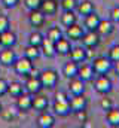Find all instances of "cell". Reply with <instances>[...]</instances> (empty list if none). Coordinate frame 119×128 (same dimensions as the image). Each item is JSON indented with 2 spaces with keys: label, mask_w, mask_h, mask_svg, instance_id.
I'll use <instances>...</instances> for the list:
<instances>
[{
  "label": "cell",
  "mask_w": 119,
  "mask_h": 128,
  "mask_svg": "<svg viewBox=\"0 0 119 128\" xmlns=\"http://www.w3.org/2000/svg\"><path fill=\"white\" fill-rule=\"evenodd\" d=\"M39 79H40L42 86H43V88H48V90L55 88L57 84H58V80H60L58 73H57V70H54V68H46V70L40 72V73H39Z\"/></svg>",
  "instance_id": "obj_1"
},
{
  "label": "cell",
  "mask_w": 119,
  "mask_h": 128,
  "mask_svg": "<svg viewBox=\"0 0 119 128\" xmlns=\"http://www.w3.org/2000/svg\"><path fill=\"white\" fill-rule=\"evenodd\" d=\"M112 88H113V85H112V80L107 74H98L97 79L94 80V90L101 96L110 94Z\"/></svg>",
  "instance_id": "obj_2"
},
{
  "label": "cell",
  "mask_w": 119,
  "mask_h": 128,
  "mask_svg": "<svg viewBox=\"0 0 119 128\" xmlns=\"http://www.w3.org/2000/svg\"><path fill=\"white\" fill-rule=\"evenodd\" d=\"M84 48L86 49H94L100 45V34L97 33V30H86L84 33V36L80 37Z\"/></svg>",
  "instance_id": "obj_3"
},
{
  "label": "cell",
  "mask_w": 119,
  "mask_h": 128,
  "mask_svg": "<svg viewBox=\"0 0 119 128\" xmlns=\"http://www.w3.org/2000/svg\"><path fill=\"white\" fill-rule=\"evenodd\" d=\"M91 64L97 74H107L109 70L112 68V61L109 60V57H97L92 60Z\"/></svg>",
  "instance_id": "obj_4"
},
{
  "label": "cell",
  "mask_w": 119,
  "mask_h": 128,
  "mask_svg": "<svg viewBox=\"0 0 119 128\" xmlns=\"http://www.w3.org/2000/svg\"><path fill=\"white\" fill-rule=\"evenodd\" d=\"M33 67V61L27 58V57H21V58H16L14 64H12V68L15 70V73L21 74V76H27L28 72Z\"/></svg>",
  "instance_id": "obj_5"
},
{
  "label": "cell",
  "mask_w": 119,
  "mask_h": 128,
  "mask_svg": "<svg viewBox=\"0 0 119 128\" xmlns=\"http://www.w3.org/2000/svg\"><path fill=\"white\" fill-rule=\"evenodd\" d=\"M94 76H95V72H94L92 64L85 63V61H84V64L79 63V70H78V78L79 79H82L84 82H89V80L94 79Z\"/></svg>",
  "instance_id": "obj_6"
},
{
  "label": "cell",
  "mask_w": 119,
  "mask_h": 128,
  "mask_svg": "<svg viewBox=\"0 0 119 128\" xmlns=\"http://www.w3.org/2000/svg\"><path fill=\"white\" fill-rule=\"evenodd\" d=\"M42 84H40V79H39V76H28L27 78V80H26V84H24V90L31 94V96H34V94H39L40 91H42Z\"/></svg>",
  "instance_id": "obj_7"
},
{
  "label": "cell",
  "mask_w": 119,
  "mask_h": 128,
  "mask_svg": "<svg viewBox=\"0 0 119 128\" xmlns=\"http://www.w3.org/2000/svg\"><path fill=\"white\" fill-rule=\"evenodd\" d=\"M68 92L72 96H82V94H85V82L82 79H79L78 76L68 79Z\"/></svg>",
  "instance_id": "obj_8"
},
{
  "label": "cell",
  "mask_w": 119,
  "mask_h": 128,
  "mask_svg": "<svg viewBox=\"0 0 119 128\" xmlns=\"http://www.w3.org/2000/svg\"><path fill=\"white\" fill-rule=\"evenodd\" d=\"M36 124L39 128H52L55 125V116L49 112H40V115L36 119Z\"/></svg>",
  "instance_id": "obj_9"
},
{
  "label": "cell",
  "mask_w": 119,
  "mask_h": 128,
  "mask_svg": "<svg viewBox=\"0 0 119 128\" xmlns=\"http://www.w3.org/2000/svg\"><path fill=\"white\" fill-rule=\"evenodd\" d=\"M72 40L68 39V37H60L58 40L55 42V52H57V55H61V57H66V55H68V52L72 51V43H70Z\"/></svg>",
  "instance_id": "obj_10"
},
{
  "label": "cell",
  "mask_w": 119,
  "mask_h": 128,
  "mask_svg": "<svg viewBox=\"0 0 119 128\" xmlns=\"http://www.w3.org/2000/svg\"><path fill=\"white\" fill-rule=\"evenodd\" d=\"M28 22H30V26H31V27H34V28H40V27L45 24V14H43L40 9L30 10Z\"/></svg>",
  "instance_id": "obj_11"
},
{
  "label": "cell",
  "mask_w": 119,
  "mask_h": 128,
  "mask_svg": "<svg viewBox=\"0 0 119 128\" xmlns=\"http://www.w3.org/2000/svg\"><path fill=\"white\" fill-rule=\"evenodd\" d=\"M40 52L46 57V58H54L57 55L55 52V42H52L48 37H43L42 45H40Z\"/></svg>",
  "instance_id": "obj_12"
},
{
  "label": "cell",
  "mask_w": 119,
  "mask_h": 128,
  "mask_svg": "<svg viewBox=\"0 0 119 128\" xmlns=\"http://www.w3.org/2000/svg\"><path fill=\"white\" fill-rule=\"evenodd\" d=\"M15 45H16V34L14 32H10V28L0 33V46H3V48H14Z\"/></svg>",
  "instance_id": "obj_13"
},
{
  "label": "cell",
  "mask_w": 119,
  "mask_h": 128,
  "mask_svg": "<svg viewBox=\"0 0 119 128\" xmlns=\"http://www.w3.org/2000/svg\"><path fill=\"white\" fill-rule=\"evenodd\" d=\"M16 60L15 52L12 51V48H3L0 51V64L6 66V67H12L14 61Z\"/></svg>",
  "instance_id": "obj_14"
},
{
  "label": "cell",
  "mask_w": 119,
  "mask_h": 128,
  "mask_svg": "<svg viewBox=\"0 0 119 128\" xmlns=\"http://www.w3.org/2000/svg\"><path fill=\"white\" fill-rule=\"evenodd\" d=\"M48 106H49L48 97L40 96V94H34V97L31 98V109H34V110H37V112L46 110Z\"/></svg>",
  "instance_id": "obj_15"
},
{
  "label": "cell",
  "mask_w": 119,
  "mask_h": 128,
  "mask_svg": "<svg viewBox=\"0 0 119 128\" xmlns=\"http://www.w3.org/2000/svg\"><path fill=\"white\" fill-rule=\"evenodd\" d=\"M68 103H70V107H72V112H78V110H84L86 109L88 106V100L82 96H72V98H68Z\"/></svg>",
  "instance_id": "obj_16"
},
{
  "label": "cell",
  "mask_w": 119,
  "mask_h": 128,
  "mask_svg": "<svg viewBox=\"0 0 119 128\" xmlns=\"http://www.w3.org/2000/svg\"><path fill=\"white\" fill-rule=\"evenodd\" d=\"M68 57H70V60H72V61H76V63H84V61L88 58L86 48H82V46L72 48V51L68 52Z\"/></svg>",
  "instance_id": "obj_17"
},
{
  "label": "cell",
  "mask_w": 119,
  "mask_h": 128,
  "mask_svg": "<svg viewBox=\"0 0 119 128\" xmlns=\"http://www.w3.org/2000/svg\"><path fill=\"white\" fill-rule=\"evenodd\" d=\"M54 112L61 118H66L72 113V107L68 101H54Z\"/></svg>",
  "instance_id": "obj_18"
},
{
  "label": "cell",
  "mask_w": 119,
  "mask_h": 128,
  "mask_svg": "<svg viewBox=\"0 0 119 128\" xmlns=\"http://www.w3.org/2000/svg\"><path fill=\"white\" fill-rule=\"evenodd\" d=\"M39 9L45 15H55L58 10V2L57 0H42V4Z\"/></svg>",
  "instance_id": "obj_19"
},
{
  "label": "cell",
  "mask_w": 119,
  "mask_h": 128,
  "mask_svg": "<svg viewBox=\"0 0 119 128\" xmlns=\"http://www.w3.org/2000/svg\"><path fill=\"white\" fill-rule=\"evenodd\" d=\"M84 33H85L84 27H82V26H79L78 22H74L73 26L67 27L66 34H67V37H68L70 40H80V37L84 36Z\"/></svg>",
  "instance_id": "obj_20"
},
{
  "label": "cell",
  "mask_w": 119,
  "mask_h": 128,
  "mask_svg": "<svg viewBox=\"0 0 119 128\" xmlns=\"http://www.w3.org/2000/svg\"><path fill=\"white\" fill-rule=\"evenodd\" d=\"M106 122L109 127H119V107H112L106 112Z\"/></svg>",
  "instance_id": "obj_21"
},
{
  "label": "cell",
  "mask_w": 119,
  "mask_h": 128,
  "mask_svg": "<svg viewBox=\"0 0 119 128\" xmlns=\"http://www.w3.org/2000/svg\"><path fill=\"white\" fill-rule=\"evenodd\" d=\"M31 94H21V96L16 97V107L21 110V112H27V110H30L31 109Z\"/></svg>",
  "instance_id": "obj_22"
},
{
  "label": "cell",
  "mask_w": 119,
  "mask_h": 128,
  "mask_svg": "<svg viewBox=\"0 0 119 128\" xmlns=\"http://www.w3.org/2000/svg\"><path fill=\"white\" fill-rule=\"evenodd\" d=\"M78 70H79V63L72 61V60L62 66V74H64L67 79L76 78V76H78Z\"/></svg>",
  "instance_id": "obj_23"
},
{
  "label": "cell",
  "mask_w": 119,
  "mask_h": 128,
  "mask_svg": "<svg viewBox=\"0 0 119 128\" xmlns=\"http://www.w3.org/2000/svg\"><path fill=\"white\" fill-rule=\"evenodd\" d=\"M76 10L79 12V15L86 16V15H89V14L95 12V8H94V3H92L91 0H82L80 3H78Z\"/></svg>",
  "instance_id": "obj_24"
},
{
  "label": "cell",
  "mask_w": 119,
  "mask_h": 128,
  "mask_svg": "<svg viewBox=\"0 0 119 128\" xmlns=\"http://www.w3.org/2000/svg\"><path fill=\"white\" fill-rule=\"evenodd\" d=\"M113 30H115V27L110 20H100V24L97 27V33L100 36H109L113 33Z\"/></svg>",
  "instance_id": "obj_25"
},
{
  "label": "cell",
  "mask_w": 119,
  "mask_h": 128,
  "mask_svg": "<svg viewBox=\"0 0 119 128\" xmlns=\"http://www.w3.org/2000/svg\"><path fill=\"white\" fill-rule=\"evenodd\" d=\"M78 21V15L74 14V10H64L61 18H60V22L64 26V27H70L73 26L74 22Z\"/></svg>",
  "instance_id": "obj_26"
},
{
  "label": "cell",
  "mask_w": 119,
  "mask_h": 128,
  "mask_svg": "<svg viewBox=\"0 0 119 128\" xmlns=\"http://www.w3.org/2000/svg\"><path fill=\"white\" fill-rule=\"evenodd\" d=\"M100 16L95 14V12H92V14H89L85 16V28L86 30H97V27H98V24H100Z\"/></svg>",
  "instance_id": "obj_27"
},
{
  "label": "cell",
  "mask_w": 119,
  "mask_h": 128,
  "mask_svg": "<svg viewBox=\"0 0 119 128\" xmlns=\"http://www.w3.org/2000/svg\"><path fill=\"white\" fill-rule=\"evenodd\" d=\"M24 92V85L21 84V82H10V84H8V94L9 96H12V97H16L18 96H21Z\"/></svg>",
  "instance_id": "obj_28"
},
{
  "label": "cell",
  "mask_w": 119,
  "mask_h": 128,
  "mask_svg": "<svg viewBox=\"0 0 119 128\" xmlns=\"http://www.w3.org/2000/svg\"><path fill=\"white\" fill-rule=\"evenodd\" d=\"M40 46H34V45H27L26 46V49H24V57H27L30 58L31 61H34V60H37L39 57H40Z\"/></svg>",
  "instance_id": "obj_29"
},
{
  "label": "cell",
  "mask_w": 119,
  "mask_h": 128,
  "mask_svg": "<svg viewBox=\"0 0 119 128\" xmlns=\"http://www.w3.org/2000/svg\"><path fill=\"white\" fill-rule=\"evenodd\" d=\"M43 34L40 32H33L28 36V45H34V46H40L42 45V40H43Z\"/></svg>",
  "instance_id": "obj_30"
},
{
  "label": "cell",
  "mask_w": 119,
  "mask_h": 128,
  "mask_svg": "<svg viewBox=\"0 0 119 128\" xmlns=\"http://www.w3.org/2000/svg\"><path fill=\"white\" fill-rule=\"evenodd\" d=\"M61 36H62V32H61V28H60L58 26L51 27V28L48 30V34H46V37H48V39H51L52 42H57Z\"/></svg>",
  "instance_id": "obj_31"
},
{
  "label": "cell",
  "mask_w": 119,
  "mask_h": 128,
  "mask_svg": "<svg viewBox=\"0 0 119 128\" xmlns=\"http://www.w3.org/2000/svg\"><path fill=\"white\" fill-rule=\"evenodd\" d=\"M60 6H61L62 10H76L78 2L76 0H61L60 2Z\"/></svg>",
  "instance_id": "obj_32"
},
{
  "label": "cell",
  "mask_w": 119,
  "mask_h": 128,
  "mask_svg": "<svg viewBox=\"0 0 119 128\" xmlns=\"http://www.w3.org/2000/svg\"><path fill=\"white\" fill-rule=\"evenodd\" d=\"M109 60L112 61V63H116L119 61V45H113L110 49H109Z\"/></svg>",
  "instance_id": "obj_33"
},
{
  "label": "cell",
  "mask_w": 119,
  "mask_h": 128,
  "mask_svg": "<svg viewBox=\"0 0 119 128\" xmlns=\"http://www.w3.org/2000/svg\"><path fill=\"white\" fill-rule=\"evenodd\" d=\"M10 28V21L6 15H0V33L6 32Z\"/></svg>",
  "instance_id": "obj_34"
},
{
  "label": "cell",
  "mask_w": 119,
  "mask_h": 128,
  "mask_svg": "<svg viewBox=\"0 0 119 128\" xmlns=\"http://www.w3.org/2000/svg\"><path fill=\"white\" fill-rule=\"evenodd\" d=\"M24 4L28 10H34V9H39L40 4H42V0H24Z\"/></svg>",
  "instance_id": "obj_35"
},
{
  "label": "cell",
  "mask_w": 119,
  "mask_h": 128,
  "mask_svg": "<svg viewBox=\"0 0 119 128\" xmlns=\"http://www.w3.org/2000/svg\"><path fill=\"white\" fill-rule=\"evenodd\" d=\"M100 107H101L104 112H107L109 109H112V107H113V103H112V100H110V98H107V97L104 96V98H101V100H100Z\"/></svg>",
  "instance_id": "obj_36"
},
{
  "label": "cell",
  "mask_w": 119,
  "mask_h": 128,
  "mask_svg": "<svg viewBox=\"0 0 119 128\" xmlns=\"http://www.w3.org/2000/svg\"><path fill=\"white\" fill-rule=\"evenodd\" d=\"M74 115H76V119L79 121V122H85V121H88V113H86V109H84V110H78V112H74Z\"/></svg>",
  "instance_id": "obj_37"
},
{
  "label": "cell",
  "mask_w": 119,
  "mask_h": 128,
  "mask_svg": "<svg viewBox=\"0 0 119 128\" xmlns=\"http://www.w3.org/2000/svg\"><path fill=\"white\" fill-rule=\"evenodd\" d=\"M110 21L113 24H119V6H115L110 10Z\"/></svg>",
  "instance_id": "obj_38"
},
{
  "label": "cell",
  "mask_w": 119,
  "mask_h": 128,
  "mask_svg": "<svg viewBox=\"0 0 119 128\" xmlns=\"http://www.w3.org/2000/svg\"><path fill=\"white\" fill-rule=\"evenodd\" d=\"M70 97L67 96L66 91H57L55 92V101H68Z\"/></svg>",
  "instance_id": "obj_39"
},
{
  "label": "cell",
  "mask_w": 119,
  "mask_h": 128,
  "mask_svg": "<svg viewBox=\"0 0 119 128\" xmlns=\"http://www.w3.org/2000/svg\"><path fill=\"white\" fill-rule=\"evenodd\" d=\"M8 80L6 79H3V78H0V97L4 96V94H8Z\"/></svg>",
  "instance_id": "obj_40"
},
{
  "label": "cell",
  "mask_w": 119,
  "mask_h": 128,
  "mask_svg": "<svg viewBox=\"0 0 119 128\" xmlns=\"http://www.w3.org/2000/svg\"><path fill=\"white\" fill-rule=\"evenodd\" d=\"M0 116H2L3 119H6V121H10V119L14 118V113L10 112V109H8V110H3V109H2V112H0Z\"/></svg>",
  "instance_id": "obj_41"
},
{
  "label": "cell",
  "mask_w": 119,
  "mask_h": 128,
  "mask_svg": "<svg viewBox=\"0 0 119 128\" xmlns=\"http://www.w3.org/2000/svg\"><path fill=\"white\" fill-rule=\"evenodd\" d=\"M2 3H3V6H4V8L12 9V8H15V6L20 3V0H2Z\"/></svg>",
  "instance_id": "obj_42"
},
{
  "label": "cell",
  "mask_w": 119,
  "mask_h": 128,
  "mask_svg": "<svg viewBox=\"0 0 119 128\" xmlns=\"http://www.w3.org/2000/svg\"><path fill=\"white\" fill-rule=\"evenodd\" d=\"M115 72H116V74L119 76V61H116V63H115Z\"/></svg>",
  "instance_id": "obj_43"
},
{
  "label": "cell",
  "mask_w": 119,
  "mask_h": 128,
  "mask_svg": "<svg viewBox=\"0 0 119 128\" xmlns=\"http://www.w3.org/2000/svg\"><path fill=\"white\" fill-rule=\"evenodd\" d=\"M2 109H3V107H2V103H0V112H2Z\"/></svg>",
  "instance_id": "obj_44"
}]
</instances>
